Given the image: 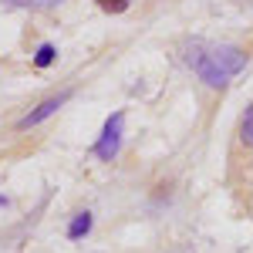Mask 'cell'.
<instances>
[{
    "label": "cell",
    "mask_w": 253,
    "mask_h": 253,
    "mask_svg": "<svg viewBox=\"0 0 253 253\" xmlns=\"http://www.w3.org/2000/svg\"><path fill=\"white\" fill-rule=\"evenodd\" d=\"M54 58H58L54 44H41V47H38V54H34V64H38V68H47V64H51Z\"/></svg>",
    "instance_id": "cell-6"
},
{
    "label": "cell",
    "mask_w": 253,
    "mask_h": 253,
    "mask_svg": "<svg viewBox=\"0 0 253 253\" xmlns=\"http://www.w3.org/2000/svg\"><path fill=\"white\" fill-rule=\"evenodd\" d=\"M118 149H122V112L105 122V128H101V138L95 142V156L105 159V162H112L118 156Z\"/></svg>",
    "instance_id": "cell-2"
},
{
    "label": "cell",
    "mask_w": 253,
    "mask_h": 253,
    "mask_svg": "<svg viewBox=\"0 0 253 253\" xmlns=\"http://www.w3.org/2000/svg\"><path fill=\"white\" fill-rule=\"evenodd\" d=\"M189 64L210 88H223L233 75H240L247 68V54L240 47H230V44H213V47L193 44L189 47Z\"/></svg>",
    "instance_id": "cell-1"
},
{
    "label": "cell",
    "mask_w": 253,
    "mask_h": 253,
    "mask_svg": "<svg viewBox=\"0 0 253 253\" xmlns=\"http://www.w3.org/2000/svg\"><path fill=\"white\" fill-rule=\"evenodd\" d=\"M68 98H71V91H61V95L47 98V101H41V105L34 108V112H31V115H24V118L17 122V128H31V125H41L44 118H51V115H54V112H58V108L64 105V101H68Z\"/></svg>",
    "instance_id": "cell-3"
},
{
    "label": "cell",
    "mask_w": 253,
    "mask_h": 253,
    "mask_svg": "<svg viewBox=\"0 0 253 253\" xmlns=\"http://www.w3.org/2000/svg\"><path fill=\"white\" fill-rule=\"evenodd\" d=\"M7 3H24V7H51V3H58V0H7Z\"/></svg>",
    "instance_id": "cell-8"
},
{
    "label": "cell",
    "mask_w": 253,
    "mask_h": 253,
    "mask_svg": "<svg viewBox=\"0 0 253 253\" xmlns=\"http://www.w3.org/2000/svg\"><path fill=\"white\" fill-rule=\"evenodd\" d=\"M88 230H91V213H78L71 219V226H68V236H71V240H81Z\"/></svg>",
    "instance_id": "cell-4"
},
{
    "label": "cell",
    "mask_w": 253,
    "mask_h": 253,
    "mask_svg": "<svg viewBox=\"0 0 253 253\" xmlns=\"http://www.w3.org/2000/svg\"><path fill=\"white\" fill-rule=\"evenodd\" d=\"M95 3L101 7V10H105V14H125L132 0H95Z\"/></svg>",
    "instance_id": "cell-7"
},
{
    "label": "cell",
    "mask_w": 253,
    "mask_h": 253,
    "mask_svg": "<svg viewBox=\"0 0 253 253\" xmlns=\"http://www.w3.org/2000/svg\"><path fill=\"white\" fill-rule=\"evenodd\" d=\"M240 138H243V145H250V149H253V105L243 112V122H240Z\"/></svg>",
    "instance_id": "cell-5"
}]
</instances>
